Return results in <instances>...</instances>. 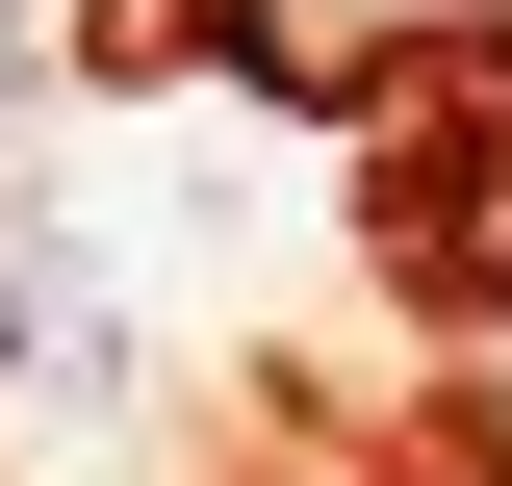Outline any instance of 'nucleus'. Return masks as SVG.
<instances>
[{
	"mask_svg": "<svg viewBox=\"0 0 512 486\" xmlns=\"http://www.w3.org/2000/svg\"><path fill=\"white\" fill-rule=\"evenodd\" d=\"M410 26H461V52H487L512 0H282V52H308V77H333V52H410Z\"/></svg>",
	"mask_w": 512,
	"mask_h": 486,
	"instance_id": "nucleus-1",
	"label": "nucleus"
},
{
	"mask_svg": "<svg viewBox=\"0 0 512 486\" xmlns=\"http://www.w3.org/2000/svg\"><path fill=\"white\" fill-rule=\"evenodd\" d=\"M26 333H52V282H26V256H0V359H26Z\"/></svg>",
	"mask_w": 512,
	"mask_h": 486,
	"instance_id": "nucleus-2",
	"label": "nucleus"
},
{
	"mask_svg": "<svg viewBox=\"0 0 512 486\" xmlns=\"http://www.w3.org/2000/svg\"><path fill=\"white\" fill-rule=\"evenodd\" d=\"M0 128H26V26H0Z\"/></svg>",
	"mask_w": 512,
	"mask_h": 486,
	"instance_id": "nucleus-3",
	"label": "nucleus"
}]
</instances>
